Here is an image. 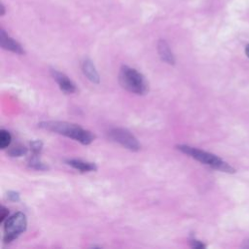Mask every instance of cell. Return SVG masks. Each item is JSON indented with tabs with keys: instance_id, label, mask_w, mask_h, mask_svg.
Returning <instances> with one entry per match:
<instances>
[{
	"instance_id": "5",
	"label": "cell",
	"mask_w": 249,
	"mask_h": 249,
	"mask_svg": "<svg viewBox=\"0 0 249 249\" xmlns=\"http://www.w3.org/2000/svg\"><path fill=\"white\" fill-rule=\"evenodd\" d=\"M108 137L112 141L117 142L123 147L133 152L139 151L141 148V145L138 142L137 138L129 130L123 127L112 128L108 132Z\"/></svg>"
},
{
	"instance_id": "3",
	"label": "cell",
	"mask_w": 249,
	"mask_h": 249,
	"mask_svg": "<svg viewBox=\"0 0 249 249\" xmlns=\"http://www.w3.org/2000/svg\"><path fill=\"white\" fill-rule=\"evenodd\" d=\"M119 81L124 89L135 94H145L149 89L145 77L136 69L127 65L121 67Z\"/></svg>"
},
{
	"instance_id": "15",
	"label": "cell",
	"mask_w": 249,
	"mask_h": 249,
	"mask_svg": "<svg viewBox=\"0 0 249 249\" xmlns=\"http://www.w3.org/2000/svg\"><path fill=\"white\" fill-rule=\"evenodd\" d=\"M8 215H9V210H8L6 207L1 206V210H0V222L3 223L5 220H7Z\"/></svg>"
},
{
	"instance_id": "16",
	"label": "cell",
	"mask_w": 249,
	"mask_h": 249,
	"mask_svg": "<svg viewBox=\"0 0 249 249\" xmlns=\"http://www.w3.org/2000/svg\"><path fill=\"white\" fill-rule=\"evenodd\" d=\"M8 198H9L11 201L16 202V201H18V200H19V195H18V193H17V192L10 191V192L8 193Z\"/></svg>"
},
{
	"instance_id": "8",
	"label": "cell",
	"mask_w": 249,
	"mask_h": 249,
	"mask_svg": "<svg viewBox=\"0 0 249 249\" xmlns=\"http://www.w3.org/2000/svg\"><path fill=\"white\" fill-rule=\"evenodd\" d=\"M158 53L162 61H164L167 64L174 65L175 64V57L173 53L171 52L167 42L163 39H160L158 42Z\"/></svg>"
},
{
	"instance_id": "10",
	"label": "cell",
	"mask_w": 249,
	"mask_h": 249,
	"mask_svg": "<svg viewBox=\"0 0 249 249\" xmlns=\"http://www.w3.org/2000/svg\"><path fill=\"white\" fill-rule=\"evenodd\" d=\"M67 164L72 166L73 168L79 170L80 172H90V171H95L97 169L96 165L93 162H89V161H84L82 160H66Z\"/></svg>"
},
{
	"instance_id": "14",
	"label": "cell",
	"mask_w": 249,
	"mask_h": 249,
	"mask_svg": "<svg viewBox=\"0 0 249 249\" xmlns=\"http://www.w3.org/2000/svg\"><path fill=\"white\" fill-rule=\"evenodd\" d=\"M30 147H31V151L33 152L34 155H38L43 147V143L40 140H34L30 143Z\"/></svg>"
},
{
	"instance_id": "11",
	"label": "cell",
	"mask_w": 249,
	"mask_h": 249,
	"mask_svg": "<svg viewBox=\"0 0 249 249\" xmlns=\"http://www.w3.org/2000/svg\"><path fill=\"white\" fill-rule=\"evenodd\" d=\"M12 141V136L9 131L5 129H1L0 131V148L1 149H6Z\"/></svg>"
},
{
	"instance_id": "18",
	"label": "cell",
	"mask_w": 249,
	"mask_h": 249,
	"mask_svg": "<svg viewBox=\"0 0 249 249\" xmlns=\"http://www.w3.org/2000/svg\"><path fill=\"white\" fill-rule=\"evenodd\" d=\"M245 53H246V55L249 57V45H247V47L245 49Z\"/></svg>"
},
{
	"instance_id": "7",
	"label": "cell",
	"mask_w": 249,
	"mask_h": 249,
	"mask_svg": "<svg viewBox=\"0 0 249 249\" xmlns=\"http://www.w3.org/2000/svg\"><path fill=\"white\" fill-rule=\"evenodd\" d=\"M0 44H1V47L7 51H10L18 54L24 53V50L21 47V45L16 40H14L12 37H10L4 31V29H1V32H0Z\"/></svg>"
},
{
	"instance_id": "1",
	"label": "cell",
	"mask_w": 249,
	"mask_h": 249,
	"mask_svg": "<svg viewBox=\"0 0 249 249\" xmlns=\"http://www.w3.org/2000/svg\"><path fill=\"white\" fill-rule=\"evenodd\" d=\"M39 127L60 134V135H64L84 145L90 144L95 138V135L91 131L85 129L76 124H72L68 122L46 121V122H41L39 124Z\"/></svg>"
},
{
	"instance_id": "4",
	"label": "cell",
	"mask_w": 249,
	"mask_h": 249,
	"mask_svg": "<svg viewBox=\"0 0 249 249\" xmlns=\"http://www.w3.org/2000/svg\"><path fill=\"white\" fill-rule=\"evenodd\" d=\"M27 226L26 217L21 212H17L7 218L4 225V242L10 243L20 233L25 231Z\"/></svg>"
},
{
	"instance_id": "12",
	"label": "cell",
	"mask_w": 249,
	"mask_h": 249,
	"mask_svg": "<svg viewBox=\"0 0 249 249\" xmlns=\"http://www.w3.org/2000/svg\"><path fill=\"white\" fill-rule=\"evenodd\" d=\"M28 165L31 168H34V169H37V170H46V169H48V166L39 160V159L37 158V155H34L32 158H30V160L28 161Z\"/></svg>"
},
{
	"instance_id": "17",
	"label": "cell",
	"mask_w": 249,
	"mask_h": 249,
	"mask_svg": "<svg viewBox=\"0 0 249 249\" xmlns=\"http://www.w3.org/2000/svg\"><path fill=\"white\" fill-rule=\"evenodd\" d=\"M190 244L193 248H196V249H200V248H204L205 245L203 243H201L200 241L196 240V239H191L190 240Z\"/></svg>"
},
{
	"instance_id": "13",
	"label": "cell",
	"mask_w": 249,
	"mask_h": 249,
	"mask_svg": "<svg viewBox=\"0 0 249 249\" xmlns=\"http://www.w3.org/2000/svg\"><path fill=\"white\" fill-rule=\"evenodd\" d=\"M26 152H27V149H26L24 146L18 145V146H16V147L11 148V149L8 151V155L11 156V157H20V156L25 155Z\"/></svg>"
},
{
	"instance_id": "2",
	"label": "cell",
	"mask_w": 249,
	"mask_h": 249,
	"mask_svg": "<svg viewBox=\"0 0 249 249\" xmlns=\"http://www.w3.org/2000/svg\"><path fill=\"white\" fill-rule=\"evenodd\" d=\"M176 148L181 151L182 153L190 156L191 158L200 161L201 163H204L206 165H209L210 167L223 171V172H227V173H233L234 172V168L231 167L230 164H228L226 161H224L223 160H221L219 157L205 152L203 150L189 146V145H184V144H180L177 145Z\"/></svg>"
},
{
	"instance_id": "9",
	"label": "cell",
	"mask_w": 249,
	"mask_h": 249,
	"mask_svg": "<svg viewBox=\"0 0 249 249\" xmlns=\"http://www.w3.org/2000/svg\"><path fill=\"white\" fill-rule=\"evenodd\" d=\"M82 70L84 75L92 83L98 84L100 82L99 75L90 59H85L82 63Z\"/></svg>"
},
{
	"instance_id": "6",
	"label": "cell",
	"mask_w": 249,
	"mask_h": 249,
	"mask_svg": "<svg viewBox=\"0 0 249 249\" xmlns=\"http://www.w3.org/2000/svg\"><path fill=\"white\" fill-rule=\"evenodd\" d=\"M51 74L62 91H64L65 93H73L76 91V87L74 83L65 74L55 69H52Z\"/></svg>"
}]
</instances>
